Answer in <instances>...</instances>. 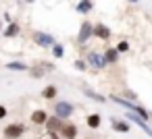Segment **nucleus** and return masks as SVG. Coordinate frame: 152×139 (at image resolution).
I'll return each instance as SVG.
<instances>
[{
    "instance_id": "nucleus-1",
    "label": "nucleus",
    "mask_w": 152,
    "mask_h": 139,
    "mask_svg": "<svg viewBox=\"0 0 152 139\" xmlns=\"http://www.w3.org/2000/svg\"><path fill=\"white\" fill-rule=\"evenodd\" d=\"M110 100H115V102H117L119 106H125V108H129L131 112H135L137 116H142L144 120H148V112H146V110H144V108H142L140 104H131V102H125V100H123V98H119V96H110Z\"/></svg>"
},
{
    "instance_id": "nucleus-2",
    "label": "nucleus",
    "mask_w": 152,
    "mask_h": 139,
    "mask_svg": "<svg viewBox=\"0 0 152 139\" xmlns=\"http://www.w3.org/2000/svg\"><path fill=\"white\" fill-rule=\"evenodd\" d=\"M23 133H25V127H23L21 122H13V125H9V127L4 129V137H7V139H19Z\"/></svg>"
},
{
    "instance_id": "nucleus-3",
    "label": "nucleus",
    "mask_w": 152,
    "mask_h": 139,
    "mask_svg": "<svg viewBox=\"0 0 152 139\" xmlns=\"http://www.w3.org/2000/svg\"><path fill=\"white\" fill-rule=\"evenodd\" d=\"M54 114H56L58 118H69V116L73 114V106H71L69 102H56V104H54Z\"/></svg>"
},
{
    "instance_id": "nucleus-4",
    "label": "nucleus",
    "mask_w": 152,
    "mask_h": 139,
    "mask_svg": "<svg viewBox=\"0 0 152 139\" xmlns=\"http://www.w3.org/2000/svg\"><path fill=\"white\" fill-rule=\"evenodd\" d=\"M34 42H36L38 46H42V48H50L56 40H54L52 35L44 33V31H36V33H34Z\"/></svg>"
},
{
    "instance_id": "nucleus-5",
    "label": "nucleus",
    "mask_w": 152,
    "mask_h": 139,
    "mask_svg": "<svg viewBox=\"0 0 152 139\" xmlns=\"http://www.w3.org/2000/svg\"><path fill=\"white\" fill-rule=\"evenodd\" d=\"M88 62H90L94 69H104V67H106L104 54H98V52H90V54H88Z\"/></svg>"
},
{
    "instance_id": "nucleus-6",
    "label": "nucleus",
    "mask_w": 152,
    "mask_h": 139,
    "mask_svg": "<svg viewBox=\"0 0 152 139\" xmlns=\"http://www.w3.org/2000/svg\"><path fill=\"white\" fill-rule=\"evenodd\" d=\"M90 38H92V23L83 21L81 27H79V35H77V40H79V44H86Z\"/></svg>"
},
{
    "instance_id": "nucleus-7",
    "label": "nucleus",
    "mask_w": 152,
    "mask_h": 139,
    "mask_svg": "<svg viewBox=\"0 0 152 139\" xmlns=\"http://www.w3.org/2000/svg\"><path fill=\"white\" fill-rule=\"evenodd\" d=\"M92 35H96V38H100V40H108V38H110V29H108L106 25L98 23V25H92Z\"/></svg>"
},
{
    "instance_id": "nucleus-8",
    "label": "nucleus",
    "mask_w": 152,
    "mask_h": 139,
    "mask_svg": "<svg viewBox=\"0 0 152 139\" xmlns=\"http://www.w3.org/2000/svg\"><path fill=\"white\" fill-rule=\"evenodd\" d=\"M58 131L63 133L65 139H75V137H77V127H75L73 122H69V125H61Z\"/></svg>"
},
{
    "instance_id": "nucleus-9",
    "label": "nucleus",
    "mask_w": 152,
    "mask_h": 139,
    "mask_svg": "<svg viewBox=\"0 0 152 139\" xmlns=\"http://www.w3.org/2000/svg\"><path fill=\"white\" fill-rule=\"evenodd\" d=\"M127 118H129L131 122H135L137 127H142V129L146 131V135H150V127H148V122H146V120H144L142 116H137L135 112H129V114H127Z\"/></svg>"
},
{
    "instance_id": "nucleus-10",
    "label": "nucleus",
    "mask_w": 152,
    "mask_h": 139,
    "mask_svg": "<svg viewBox=\"0 0 152 139\" xmlns=\"http://www.w3.org/2000/svg\"><path fill=\"white\" fill-rule=\"evenodd\" d=\"M44 125H46V129H48V131H54V133H56V131L61 129V125H63V122H61V118H58V116H54V118H46V120H44Z\"/></svg>"
},
{
    "instance_id": "nucleus-11",
    "label": "nucleus",
    "mask_w": 152,
    "mask_h": 139,
    "mask_svg": "<svg viewBox=\"0 0 152 139\" xmlns=\"http://www.w3.org/2000/svg\"><path fill=\"white\" fill-rule=\"evenodd\" d=\"M110 125L115 131H121V133H129V122L125 120H117V118H110Z\"/></svg>"
},
{
    "instance_id": "nucleus-12",
    "label": "nucleus",
    "mask_w": 152,
    "mask_h": 139,
    "mask_svg": "<svg viewBox=\"0 0 152 139\" xmlns=\"http://www.w3.org/2000/svg\"><path fill=\"white\" fill-rule=\"evenodd\" d=\"M86 122H88V127H90V129H98V127L102 125V116H100V114H90Z\"/></svg>"
},
{
    "instance_id": "nucleus-13",
    "label": "nucleus",
    "mask_w": 152,
    "mask_h": 139,
    "mask_svg": "<svg viewBox=\"0 0 152 139\" xmlns=\"http://www.w3.org/2000/svg\"><path fill=\"white\" fill-rule=\"evenodd\" d=\"M46 118H48V116H46L44 110H36V112L31 114V122H34V125H44Z\"/></svg>"
},
{
    "instance_id": "nucleus-14",
    "label": "nucleus",
    "mask_w": 152,
    "mask_h": 139,
    "mask_svg": "<svg viewBox=\"0 0 152 139\" xmlns=\"http://www.w3.org/2000/svg\"><path fill=\"white\" fill-rule=\"evenodd\" d=\"M81 91H83L88 98H92V100H96V102H100V104H102V102H106V98H104L102 93H96V91H92V89H88V87H83Z\"/></svg>"
},
{
    "instance_id": "nucleus-15",
    "label": "nucleus",
    "mask_w": 152,
    "mask_h": 139,
    "mask_svg": "<svg viewBox=\"0 0 152 139\" xmlns=\"http://www.w3.org/2000/svg\"><path fill=\"white\" fill-rule=\"evenodd\" d=\"M104 58H106V62L115 64V62H117V58H119V52H117L115 48H110V50H106V52H104Z\"/></svg>"
},
{
    "instance_id": "nucleus-16",
    "label": "nucleus",
    "mask_w": 152,
    "mask_h": 139,
    "mask_svg": "<svg viewBox=\"0 0 152 139\" xmlns=\"http://www.w3.org/2000/svg\"><path fill=\"white\" fill-rule=\"evenodd\" d=\"M90 11H92V2H90V0H81V2L77 4V13L86 15V13H90Z\"/></svg>"
},
{
    "instance_id": "nucleus-17",
    "label": "nucleus",
    "mask_w": 152,
    "mask_h": 139,
    "mask_svg": "<svg viewBox=\"0 0 152 139\" xmlns=\"http://www.w3.org/2000/svg\"><path fill=\"white\" fill-rule=\"evenodd\" d=\"M17 33H19V25H17V23H11V25L7 27V31H4L2 35H4V38H15Z\"/></svg>"
},
{
    "instance_id": "nucleus-18",
    "label": "nucleus",
    "mask_w": 152,
    "mask_h": 139,
    "mask_svg": "<svg viewBox=\"0 0 152 139\" xmlns=\"http://www.w3.org/2000/svg\"><path fill=\"white\" fill-rule=\"evenodd\" d=\"M56 96V87L54 85H48V87H44V91H42V98H46V100H52Z\"/></svg>"
},
{
    "instance_id": "nucleus-19",
    "label": "nucleus",
    "mask_w": 152,
    "mask_h": 139,
    "mask_svg": "<svg viewBox=\"0 0 152 139\" xmlns=\"http://www.w3.org/2000/svg\"><path fill=\"white\" fill-rule=\"evenodd\" d=\"M50 48H52V54H54L56 58H63V54H65V50H63V46H61V44H56V42H54V44H52Z\"/></svg>"
},
{
    "instance_id": "nucleus-20",
    "label": "nucleus",
    "mask_w": 152,
    "mask_h": 139,
    "mask_svg": "<svg viewBox=\"0 0 152 139\" xmlns=\"http://www.w3.org/2000/svg\"><path fill=\"white\" fill-rule=\"evenodd\" d=\"M7 69H9V71H25L27 67H25L23 62H9V64H7Z\"/></svg>"
},
{
    "instance_id": "nucleus-21",
    "label": "nucleus",
    "mask_w": 152,
    "mask_h": 139,
    "mask_svg": "<svg viewBox=\"0 0 152 139\" xmlns=\"http://www.w3.org/2000/svg\"><path fill=\"white\" fill-rule=\"evenodd\" d=\"M115 50H117V52H127V50H129V44H127V42H121Z\"/></svg>"
},
{
    "instance_id": "nucleus-22",
    "label": "nucleus",
    "mask_w": 152,
    "mask_h": 139,
    "mask_svg": "<svg viewBox=\"0 0 152 139\" xmlns=\"http://www.w3.org/2000/svg\"><path fill=\"white\" fill-rule=\"evenodd\" d=\"M40 139H58V135H56L54 131H48V133H46V135H42Z\"/></svg>"
},
{
    "instance_id": "nucleus-23",
    "label": "nucleus",
    "mask_w": 152,
    "mask_h": 139,
    "mask_svg": "<svg viewBox=\"0 0 152 139\" xmlns=\"http://www.w3.org/2000/svg\"><path fill=\"white\" fill-rule=\"evenodd\" d=\"M75 69L77 71H86V62L83 60H75Z\"/></svg>"
},
{
    "instance_id": "nucleus-24",
    "label": "nucleus",
    "mask_w": 152,
    "mask_h": 139,
    "mask_svg": "<svg viewBox=\"0 0 152 139\" xmlns=\"http://www.w3.org/2000/svg\"><path fill=\"white\" fill-rule=\"evenodd\" d=\"M2 118H7V108L0 104V120H2Z\"/></svg>"
},
{
    "instance_id": "nucleus-25",
    "label": "nucleus",
    "mask_w": 152,
    "mask_h": 139,
    "mask_svg": "<svg viewBox=\"0 0 152 139\" xmlns=\"http://www.w3.org/2000/svg\"><path fill=\"white\" fill-rule=\"evenodd\" d=\"M25 2H27V4H31V2H36V0H25Z\"/></svg>"
},
{
    "instance_id": "nucleus-26",
    "label": "nucleus",
    "mask_w": 152,
    "mask_h": 139,
    "mask_svg": "<svg viewBox=\"0 0 152 139\" xmlns=\"http://www.w3.org/2000/svg\"><path fill=\"white\" fill-rule=\"evenodd\" d=\"M129 2H140V0H129Z\"/></svg>"
}]
</instances>
